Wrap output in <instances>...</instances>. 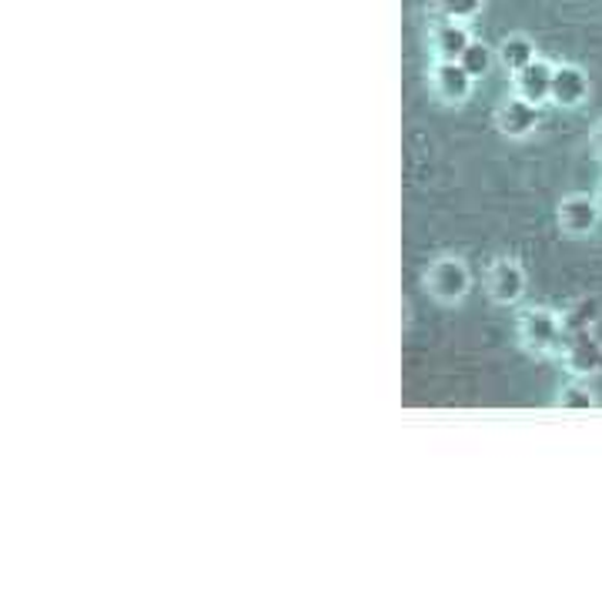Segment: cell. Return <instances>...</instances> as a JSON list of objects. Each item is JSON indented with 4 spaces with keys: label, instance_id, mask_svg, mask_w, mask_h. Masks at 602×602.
<instances>
[{
    "label": "cell",
    "instance_id": "cell-1",
    "mask_svg": "<svg viewBox=\"0 0 602 602\" xmlns=\"http://www.w3.org/2000/svg\"><path fill=\"white\" fill-rule=\"evenodd\" d=\"M516 335H519V345H522L529 355L553 358V355H563V352H566L569 324H566V318H563L556 308L532 305V308H522V311H519Z\"/></svg>",
    "mask_w": 602,
    "mask_h": 602
},
{
    "label": "cell",
    "instance_id": "cell-2",
    "mask_svg": "<svg viewBox=\"0 0 602 602\" xmlns=\"http://www.w3.org/2000/svg\"><path fill=\"white\" fill-rule=\"evenodd\" d=\"M425 292L439 305H459L472 292V271L462 258L442 255L435 258L425 271Z\"/></svg>",
    "mask_w": 602,
    "mask_h": 602
},
{
    "label": "cell",
    "instance_id": "cell-3",
    "mask_svg": "<svg viewBox=\"0 0 602 602\" xmlns=\"http://www.w3.org/2000/svg\"><path fill=\"white\" fill-rule=\"evenodd\" d=\"M599 222H602V208H599L595 194L576 191V194H566V198L556 204V225H559V232H563L566 238H573V241L595 235Z\"/></svg>",
    "mask_w": 602,
    "mask_h": 602
},
{
    "label": "cell",
    "instance_id": "cell-4",
    "mask_svg": "<svg viewBox=\"0 0 602 602\" xmlns=\"http://www.w3.org/2000/svg\"><path fill=\"white\" fill-rule=\"evenodd\" d=\"M529 288V275H526V268L516 261V258H496L488 268V275H485V292L488 298L503 305V308H512L522 302Z\"/></svg>",
    "mask_w": 602,
    "mask_h": 602
},
{
    "label": "cell",
    "instance_id": "cell-5",
    "mask_svg": "<svg viewBox=\"0 0 602 602\" xmlns=\"http://www.w3.org/2000/svg\"><path fill=\"white\" fill-rule=\"evenodd\" d=\"M542 125V111H539V104L512 94L509 101H503V107L496 111V128L499 134H506L509 141H526L539 131Z\"/></svg>",
    "mask_w": 602,
    "mask_h": 602
},
{
    "label": "cell",
    "instance_id": "cell-6",
    "mask_svg": "<svg viewBox=\"0 0 602 602\" xmlns=\"http://www.w3.org/2000/svg\"><path fill=\"white\" fill-rule=\"evenodd\" d=\"M432 91L446 104H465L475 91V78L459 61H435L432 68Z\"/></svg>",
    "mask_w": 602,
    "mask_h": 602
},
{
    "label": "cell",
    "instance_id": "cell-7",
    "mask_svg": "<svg viewBox=\"0 0 602 602\" xmlns=\"http://www.w3.org/2000/svg\"><path fill=\"white\" fill-rule=\"evenodd\" d=\"M589 74L579 68V64H556V74H553V104L563 107V111H576L589 101Z\"/></svg>",
    "mask_w": 602,
    "mask_h": 602
},
{
    "label": "cell",
    "instance_id": "cell-8",
    "mask_svg": "<svg viewBox=\"0 0 602 602\" xmlns=\"http://www.w3.org/2000/svg\"><path fill=\"white\" fill-rule=\"evenodd\" d=\"M553 74H556V64L535 58L529 68H522L519 74H512L516 94L542 107L545 101H553Z\"/></svg>",
    "mask_w": 602,
    "mask_h": 602
},
{
    "label": "cell",
    "instance_id": "cell-9",
    "mask_svg": "<svg viewBox=\"0 0 602 602\" xmlns=\"http://www.w3.org/2000/svg\"><path fill=\"white\" fill-rule=\"evenodd\" d=\"M469 44H472V34H469L465 21H442L432 31L435 61H459Z\"/></svg>",
    "mask_w": 602,
    "mask_h": 602
},
{
    "label": "cell",
    "instance_id": "cell-10",
    "mask_svg": "<svg viewBox=\"0 0 602 602\" xmlns=\"http://www.w3.org/2000/svg\"><path fill=\"white\" fill-rule=\"evenodd\" d=\"M496 58H499V64H503L509 74H519L522 68H529V64L539 58V54H535V40H532L529 34H509V37L499 40Z\"/></svg>",
    "mask_w": 602,
    "mask_h": 602
},
{
    "label": "cell",
    "instance_id": "cell-11",
    "mask_svg": "<svg viewBox=\"0 0 602 602\" xmlns=\"http://www.w3.org/2000/svg\"><path fill=\"white\" fill-rule=\"evenodd\" d=\"M496 61H499V58H496V54H492V47H488V44H482V40H475V37H472V44L465 47L462 58H459V64H462L475 81H479V78H485Z\"/></svg>",
    "mask_w": 602,
    "mask_h": 602
},
{
    "label": "cell",
    "instance_id": "cell-12",
    "mask_svg": "<svg viewBox=\"0 0 602 602\" xmlns=\"http://www.w3.org/2000/svg\"><path fill=\"white\" fill-rule=\"evenodd\" d=\"M559 409H595V396H592V389L586 386L582 378H573L569 386L559 392V402H556Z\"/></svg>",
    "mask_w": 602,
    "mask_h": 602
},
{
    "label": "cell",
    "instance_id": "cell-13",
    "mask_svg": "<svg viewBox=\"0 0 602 602\" xmlns=\"http://www.w3.org/2000/svg\"><path fill=\"white\" fill-rule=\"evenodd\" d=\"M485 0H439V14L446 21H475Z\"/></svg>",
    "mask_w": 602,
    "mask_h": 602
},
{
    "label": "cell",
    "instance_id": "cell-14",
    "mask_svg": "<svg viewBox=\"0 0 602 602\" xmlns=\"http://www.w3.org/2000/svg\"><path fill=\"white\" fill-rule=\"evenodd\" d=\"M592 154H595V161L602 164V121L592 128Z\"/></svg>",
    "mask_w": 602,
    "mask_h": 602
},
{
    "label": "cell",
    "instance_id": "cell-15",
    "mask_svg": "<svg viewBox=\"0 0 602 602\" xmlns=\"http://www.w3.org/2000/svg\"><path fill=\"white\" fill-rule=\"evenodd\" d=\"M595 201H599V208H602V181H599V188H595Z\"/></svg>",
    "mask_w": 602,
    "mask_h": 602
}]
</instances>
